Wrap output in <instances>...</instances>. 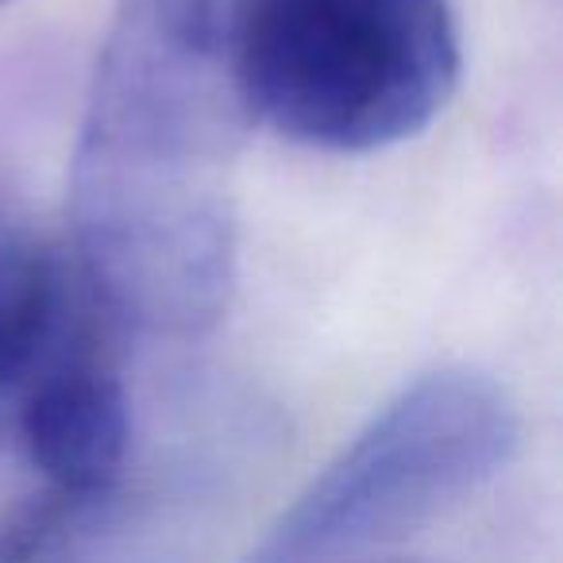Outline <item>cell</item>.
Segmentation results:
<instances>
[{
    "label": "cell",
    "instance_id": "cell-1",
    "mask_svg": "<svg viewBox=\"0 0 563 563\" xmlns=\"http://www.w3.org/2000/svg\"><path fill=\"white\" fill-rule=\"evenodd\" d=\"M243 101L232 55L124 9L78 158V224L109 298L189 329L228 294V155Z\"/></svg>",
    "mask_w": 563,
    "mask_h": 563
},
{
    "label": "cell",
    "instance_id": "cell-2",
    "mask_svg": "<svg viewBox=\"0 0 563 563\" xmlns=\"http://www.w3.org/2000/svg\"><path fill=\"white\" fill-rule=\"evenodd\" d=\"M243 112L306 147L421 135L460 81L448 0H255L232 43Z\"/></svg>",
    "mask_w": 563,
    "mask_h": 563
},
{
    "label": "cell",
    "instance_id": "cell-3",
    "mask_svg": "<svg viewBox=\"0 0 563 563\" xmlns=\"http://www.w3.org/2000/svg\"><path fill=\"white\" fill-rule=\"evenodd\" d=\"M517 437V409L490 375H421L306 486L255 555L309 563L398 544L498 478Z\"/></svg>",
    "mask_w": 563,
    "mask_h": 563
},
{
    "label": "cell",
    "instance_id": "cell-4",
    "mask_svg": "<svg viewBox=\"0 0 563 563\" xmlns=\"http://www.w3.org/2000/svg\"><path fill=\"white\" fill-rule=\"evenodd\" d=\"M20 444L66 506L109 494L132 448L120 378L89 360L43 367L24 390Z\"/></svg>",
    "mask_w": 563,
    "mask_h": 563
},
{
    "label": "cell",
    "instance_id": "cell-5",
    "mask_svg": "<svg viewBox=\"0 0 563 563\" xmlns=\"http://www.w3.org/2000/svg\"><path fill=\"white\" fill-rule=\"evenodd\" d=\"M58 274L35 240L0 224V406L27 390L58 340Z\"/></svg>",
    "mask_w": 563,
    "mask_h": 563
},
{
    "label": "cell",
    "instance_id": "cell-6",
    "mask_svg": "<svg viewBox=\"0 0 563 563\" xmlns=\"http://www.w3.org/2000/svg\"><path fill=\"white\" fill-rule=\"evenodd\" d=\"M128 4L151 16L155 24L170 27V32L232 51L243 16L251 12L255 0H128Z\"/></svg>",
    "mask_w": 563,
    "mask_h": 563
}]
</instances>
